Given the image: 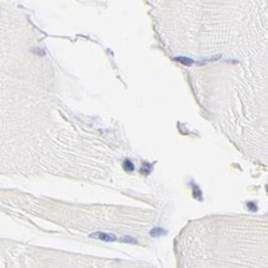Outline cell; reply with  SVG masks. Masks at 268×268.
Wrapping results in <instances>:
<instances>
[{"label":"cell","instance_id":"6da1fadb","mask_svg":"<svg viewBox=\"0 0 268 268\" xmlns=\"http://www.w3.org/2000/svg\"><path fill=\"white\" fill-rule=\"evenodd\" d=\"M90 237L91 239H99V240H103V241H106V242H111V241L116 240V236L115 235L106 234V232H95V234H91Z\"/></svg>","mask_w":268,"mask_h":268},{"label":"cell","instance_id":"7a4b0ae2","mask_svg":"<svg viewBox=\"0 0 268 268\" xmlns=\"http://www.w3.org/2000/svg\"><path fill=\"white\" fill-rule=\"evenodd\" d=\"M174 60H176L177 62L182 63V64H185V66H191V64L194 63V61H193V60L187 58V57H176Z\"/></svg>","mask_w":268,"mask_h":268},{"label":"cell","instance_id":"3957f363","mask_svg":"<svg viewBox=\"0 0 268 268\" xmlns=\"http://www.w3.org/2000/svg\"><path fill=\"white\" fill-rule=\"evenodd\" d=\"M162 235H166V230L160 228V227L153 228L152 231H151V236H152V237H157V236H162Z\"/></svg>","mask_w":268,"mask_h":268},{"label":"cell","instance_id":"277c9868","mask_svg":"<svg viewBox=\"0 0 268 268\" xmlns=\"http://www.w3.org/2000/svg\"><path fill=\"white\" fill-rule=\"evenodd\" d=\"M124 168H125L127 172H132V170H133V164L131 163V161L126 160V161L124 162Z\"/></svg>","mask_w":268,"mask_h":268}]
</instances>
